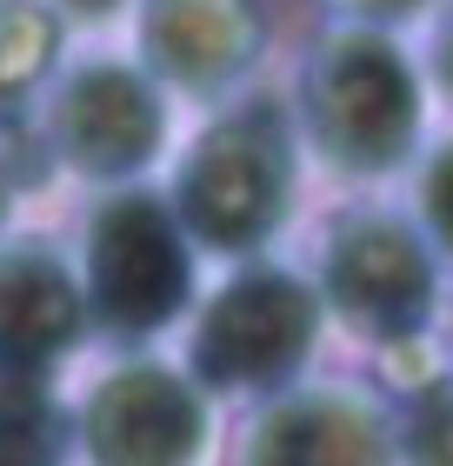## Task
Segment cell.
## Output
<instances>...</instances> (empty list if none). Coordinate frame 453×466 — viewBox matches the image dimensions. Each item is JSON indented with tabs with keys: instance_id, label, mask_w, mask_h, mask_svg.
I'll return each mask as SVG.
<instances>
[{
	"instance_id": "obj_1",
	"label": "cell",
	"mask_w": 453,
	"mask_h": 466,
	"mask_svg": "<svg viewBox=\"0 0 453 466\" xmlns=\"http://www.w3.org/2000/svg\"><path fill=\"white\" fill-rule=\"evenodd\" d=\"M427 80L400 34L334 20L293 74V134L327 174L354 187H386L427 147Z\"/></svg>"
},
{
	"instance_id": "obj_2",
	"label": "cell",
	"mask_w": 453,
	"mask_h": 466,
	"mask_svg": "<svg viewBox=\"0 0 453 466\" xmlns=\"http://www.w3.org/2000/svg\"><path fill=\"white\" fill-rule=\"evenodd\" d=\"M160 194L174 207V220L187 227V240L213 260L267 253L300 194L293 114L267 94H233L221 107H207L193 140L174 154V174H167Z\"/></svg>"
},
{
	"instance_id": "obj_3",
	"label": "cell",
	"mask_w": 453,
	"mask_h": 466,
	"mask_svg": "<svg viewBox=\"0 0 453 466\" xmlns=\"http://www.w3.org/2000/svg\"><path fill=\"white\" fill-rule=\"evenodd\" d=\"M187 320V353L180 367L201 380L213 400H267L293 380H307L320 333H327V307L307 273L267 260H233L227 280L193 293Z\"/></svg>"
},
{
	"instance_id": "obj_4",
	"label": "cell",
	"mask_w": 453,
	"mask_h": 466,
	"mask_svg": "<svg viewBox=\"0 0 453 466\" xmlns=\"http://www.w3.org/2000/svg\"><path fill=\"white\" fill-rule=\"evenodd\" d=\"M34 140L88 187H134L174 147V94L127 54H60L27 100Z\"/></svg>"
},
{
	"instance_id": "obj_5",
	"label": "cell",
	"mask_w": 453,
	"mask_h": 466,
	"mask_svg": "<svg viewBox=\"0 0 453 466\" xmlns=\"http://www.w3.org/2000/svg\"><path fill=\"white\" fill-rule=\"evenodd\" d=\"M74 273L88 293V320L114 340H160L187 320L201 293V247L187 240L160 187H107L80 227Z\"/></svg>"
},
{
	"instance_id": "obj_6",
	"label": "cell",
	"mask_w": 453,
	"mask_h": 466,
	"mask_svg": "<svg viewBox=\"0 0 453 466\" xmlns=\"http://www.w3.org/2000/svg\"><path fill=\"white\" fill-rule=\"evenodd\" d=\"M307 280L320 293V307H327V320H340L366 347L420 340L447 293L434 240L400 207H347L327 227Z\"/></svg>"
},
{
	"instance_id": "obj_7",
	"label": "cell",
	"mask_w": 453,
	"mask_h": 466,
	"mask_svg": "<svg viewBox=\"0 0 453 466\" xmlns=\"http://www.w3.org/2000/svg\"><path fill=\"white\" fill-rule=\"evenodd\" d=\"M67 447L88 466H207L213 393L174 360H114L67 413Z\"/></svg>"
},
{
	"instance_id": "obj_8",
	"label": "cell",
	"mask_w": 453,
	"mask_h": 466,
	"mask_svg": "<svg viewBox=\"0 0 453 466\" xmlns=\"http://www.w3.org/2000/svg\"><path fill=\"white\" fill-rule=\"evenodd\" d=\"M233 466H400L394 413L360 387L293 380V387L253 400Z\"/></svg>"
},
{
	"instance_id": "obj_9",
	"label": "cell",
	"mask_w": 453,
	"mask_h": 466,
	"mask_svg": "<svg viewBox=\"0 0 453 466\" xmlns=\"http://www.w3.org/2000/svg\"><path fill=\"white\" fill-rule=\"evenodd\" d=\"M261 14L253 0H134V60L167 94L221 107L261 67Z\"/></svg>"
},
{
	"instance_id": "obj_10",
	"label": "cell",
	"mask_w": 453,
	"mask_h": 466,
	"mask_svg": "<svg viewBox=\"0 0 453 466\" xmlns=\"http://www.w3.org/2000/svg\"><path fill=\"white\" fill-rule=\"evenodd\" d=\"M88 327L74 253L47 233H0V380H54Z\"/></svg>"
},
{
	"instance_id": "obj_11",
	"label": "cell",
	"mask_w": 453,
	"mask_h": 466,
	"mask_svg": "<svg viewBox=\"0 0 453 466\" xmlns=\"http://www.w3.org/2000/svg\"><path fill=\"white\" fill-rule=\"evenodd\" d=\"M60 20L40 0H0V114H27L60 60Z\"/></svg>"
},
{
	"instance_id": "obj_12",
	"label": "cell",
	"mask_w": 453,
	"mask_h": 466,
	"mask_svg": "<svg viewBox=\"0 0 453 466\" xmlns=\"http://www.w3.org/2000/svg\"><path fill=\"white\" fill-rule=\"evenodd\" d=\"M67 407L47 380H0V466H67Z\"/></svg>"
},
{
	"instance_id": "obj_13",
	"label": "cell",
	"mask_w": 453,
	"mask_h": 466,
	"mask_svg": "<svg viewBox=\"0 0 453 466\" xmlns=\"http://www.w3.org/2000/svg\"><path fill=\"white\" fill-rule=\"evenodd\" d=\"M394 453L400 466H453V373H434L394 413Z\"/></svg>"
},
{
	"instance_id": "obj_14",
	"label": "cell",
	"mask_w": 453,
	"mask_h": 466,
	"mask_svg": "<svg viewBox=\"0 0 453 466\" xmlns=\"http://www.w3.org/2000/svg\"><path fill=\"white\" fill-rule=\"evenodd\" d=\"M414 220L434 240L440 267H453V134L440 147H420L414 160Z\"/></svg>"
},
{
	"instance_id": "obj_15",
	"label": "cell",
	"mask_w": 453,
	"mask_h": 466,
	"mask_svg": "<svg viewBox=\"0 0 453 466\" xmlns=\"http://www.w3.org/2000/svg\"><path fill=\"white\" fill-rule=\"evenodd\" d=\"M420 80H427V100L453 107V0L434 7V34H427V54H420Z\"/></svg>"
},
{
	"instance_id": "obj_16",
	"label": "cell",
	"mask_w": 453,
	"mask_h": 466,
	"mask_svg": "<svg viewBox=\"0 0 453 466\" xmlns=\"http://www.w3.org/2000/svg\"><path fill=\"white\" fill-rule=\"evenodd\" d=\"M440 0H334V14L340 20H360V27H386V34H400V27H414V20H434Z\"/></svg>"
},
{
	"instance_id": "obj_17",
	"label": "cell",
	"mask_w": 453,
	"mask_h": 466,
	"mask_svg": "<svg viewBox=\"0 0 453 466\" xmlns=\"http://www.w3.org/2000/svg\"><path fill=\"white\" fill-rule=\"evenodd\" d=\"M60 27H80V34H107L114 20L134 14V0H40Z\"/></svg>"
},
{
	"instance_id": "obj_18",
	"label": "cell",
	"mask_w": 453,
	"mask_h": 466,
	"mask_svg": "<svg viewBox=\"0 0 453 466\" xmlns=\"http://www.w3.org/2000/svg\"><path fill=\"white\" fill-rule=\"evenodd\" d=\"M0 233H14V194H7V174H0Z\"/></svg>"
},
{
	"instance_id": "obj_19",
	"label": "cell",
	"mask_w": 453,
	"mask_h": 466,
	"mask_svg": "<svg viewBox=\"0 0 453 466\" xmlns=\"http://www.w3.org/2000/svg\"><path fill=\"white\" fill-rule=\"evenodd\" d=\"M434 320H447V353H453V293H440V313Z\"/></svg>"
}]
</instances>
